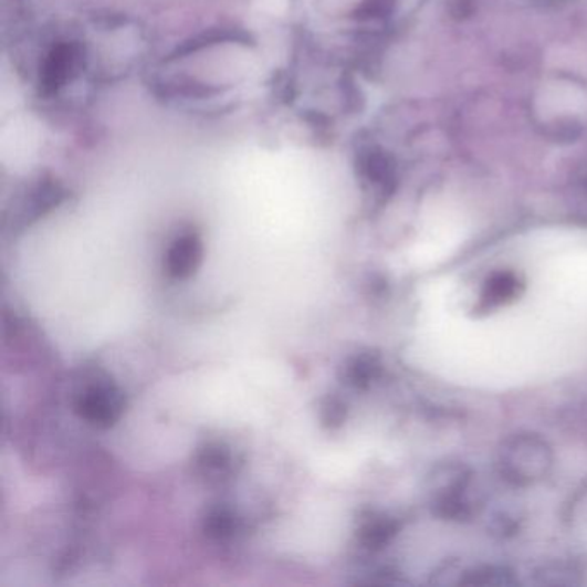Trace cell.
<instances>
[{"mask_svg":"<svg viewBox=\"0 0 587 587\" xmlns=\"http://www.w3.org/2000/svg\"><path fill=\"white\" fill-rule=\"evenodd\" d=\"M553 451L548 441L531 432H518L503 441L499 450V471L506 483L533 486L548 478Z\"/></svg>","mask_w":587,"mask_h":587,"instance_id":"6da1fadb","label":"cell"},{"mask_svg":"<svg viewBox=\"0 0 587 587\" xmlns=\"http://www.w3.org/2000/svg\"><path fill=\"white\" fill-rule=\"evenodd\" d=\"M471 478V471L463 463L447 462L432 467L426 483L432 514L444 521L471 517V505L463 499Z\"/></svg>","mask_w":587,"mask_h":587,"instance_id":"7a4b0ae2","label":"cell"},{"mask_svg":"<svg viewBox=\"0 0 587 587\" xmlns=\"http://www.w3.org/2000/svg\"><path fill=\"white\" fill-rule=\"evenodd\" d=\"M83 66V51L78 43L59 42L43 57L40 67V92L45 97L59 94L73 82Z\"/></svg>","mask_w":587,"mask_h":587,"instance_id":"3957f363","label":"cell"},{"mask_svg":"<svg viewBox=\"0 0 587 587\" xmlns=\"http://www.w3.org/2000/svg\"><path fill=\"white\" fill-rule=\"evenodd\" d=\"M123 405L122 394L114 386L98 385L83 395L78 409L90 422L107 428L122 417Z\"/></svg>","mask_w":587,"mask_h":587,"instance_id":"277c9868","label":"cell"},{"mask_svg":"<svg viewBox=\"0 0 587 587\" xmlns=\"http://www.w3.org/2000/svg\"><path fill=\"white\" fill-rule=\"evenodd\" d=\"M524 283L514 271H496L484 281L479 298V311L490 312L512 304L522 295Z\"/></svg>","mask_w":587,"mask_h":587,"instance_id":"5b68a950","label":"cell"},{"mask_svg":"<svg viewBox=\"0 0 587 587\" xmlns=\"http://www.w3.org/2000/svg\"><path fill=\"white\" fill-rule=\"evenodd\" d=\"M202 252L199 234L185 233L184 237H179L168 252V261H166L168 273L178 280L191 276L202 261Z\"/></svg>","mask_w":587,"mask_h":587,"instance_id":"8992f818","label":"cell"},{"mask_svg":"<svg viewBox=\"0 0 587 587\" xmlns=\"http://www.w3.org/2000/svg\"><path fill=\"white\" fill-rule=\"evenodd\" d=\"M400 525L395 518L386 515H370L360 527V541L369 549H381L391 543L398 534Z\"/></svg>","mask_w":587,"mask_h":587,"instance_id":"52a82bcc","label":"cell"},{"mask_svg":"<svg viewBox=\"0 0 587 587\" xmlns=\"http://www.w3.org/2000/svg\"><path fill=\"white\" fill-rule=\"evenodd\" d=\"M381 376V363L376 355L364 354L355 358L348 367V379L358 388H367Z\"/></svg>","mask_w":587,"mask_h":587,"instance_id":"ba28073f","label":"cell"},{"mask_svg":"<svg viewBox=\"0 0 587 587\" xmlns=\"http://www.w3.org/2000/svg\"><path fill=\"white\" fill-rule=\"evenodd\" d=\"M460 584L467 586H512L515 584L512 572L502 567H479L465 572Z\"/></svg>","mask_w":587,"mask_h":587,"instance_id":"9c48e42d","label":"cell"},{"mask_svg":"<svg viewBox=\"0 0 587 587\" xmlns=\"http://www.w3.org/2000/svg\"><path fill=\"white\" fill-rule=\"evenodd\" d=\"M537 583L549 584V586H570V584H579L576 579V568L565 564L545 565V567L537 570Z\"/></svg>","mask_w":587,"mask_h":587,"instance_id":"30bf717a","label":"cell"},{"mask_svg":"<svg viewBox=\"0 0 587 587\" xmlns=\"http://www.w3.org/2000/svg\"><path fill=\"white\" fill-rule=\"evenodd\" d=\"M206 530L210 536L222 539V537H230L231 534L234 533V530H237V522H234V517L230 512H226V510H216V512H212V514L209 515V518H207Z\"/></svg>","mask_w":587,"mask_h":587,"instance_id":"8fae6325","label":"cell"},{"mask_svg":"<svg viewBox=\"0 0 587 587\" xmlns=\"http://www.w3.org/2000/svg\"><path fill=\"white\" fill-rule=\"evenodd\" d=\"M230 463V453L224 448H210L203 453L202 465L210 471H222Z\"/></svg>","mask_w":587,"mask_h":587,"instance_id":"7c38bea8","label":"cell"},{"mask_svg":"<svg viewBox=\"0 0 587 587\" xmlns=\"http://www.w3.org/2000/svg\"><path fill=\"white\" fill-rule=\"evenodd\" d=\"M345 405H343L342 401L336 400V398L327 400V403L324 405L323 420L327 426L336 428V426L342 424L343 420H345Z\"/></svg>","mask_w":587,"mask_h":587,"instance_id":"4fadbf2b","label":"cell"}]
</instances>
